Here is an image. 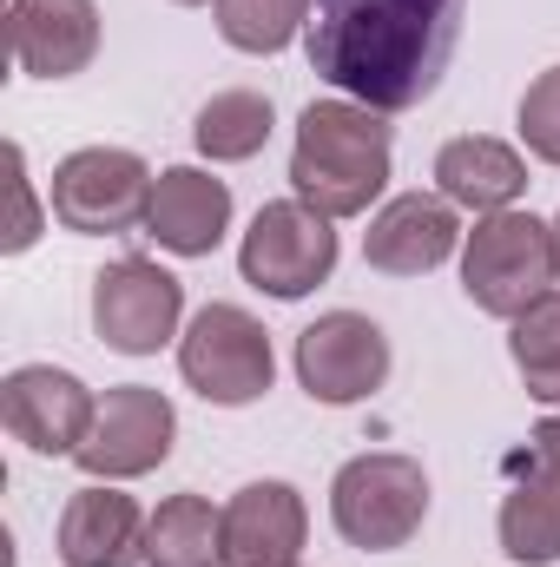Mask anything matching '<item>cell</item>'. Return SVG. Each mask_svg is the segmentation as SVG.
<instances>
[{"label":"cell","instance_id":"cell-1","mask_svg":"<svg viewBox=\"0 0 560 567\" xmlns=\"http://www.w3.org/2000/svg\"><path fill=\"white\" fill-rule=\"evenodd\" d=\"M468 0H310L303 53L323 86L376 113L422 106L462 40Z\"/></svg>","mask_w":560,"mask_h":567},{"label":"cell","instance_id":"cell-2","mask_svg":"<svg viewBox=\"0 0 560 567\" xmlns=\"http://www.w3.org/2000/svg\"><path fill=\"white\" fill-rule=\"evenodd\" d=\"M396 133L390 113L363 100H310L290 145V192L323 218H363L390 185Z\"/></svg>","mask_w":560,"mask_h":567},{"label":"cell","instance_id":"cell-3","mask_svg":"<svg viewBox=\"0 0 560 567\" xmlns=\"http://www.w3.org/2000/svg\"><path fill=\"white\" fill-rule=\"evenodd\" d=\"M560 284L554 258V225H541L535 212H495L475 218V231L462 238V290L481 317L515 323L528 303H541Z\"/></svg>","mask_w":560,"mask_h":567},{"label":"cell","instance_id":"cell-4","mask_svg":"<svg viewBox=\"0 0 560 567\" xmlns=\"http://www.w3.org/2000/svg\"><path fill=\"white\" fill-rule=\"evenodd\" d=\"M330 522L350 548L363 555H396L409 548L428 522V475L403 449H370L350 455L330 482Z\"/></svg>","mask_w":560,"mask_h":567},{"label":"cell","instance_id":"cell-5","mask_svg":"<svg viewBox=\"0 0 560 567\" xmlns=\"http://www.w3.org/2000/svg\"><path fill=\"white\" fill-rule=\"evenodd\" d=\"M178 377L218 403V410H245L271 390L278 357H271V330L245 310V303H205L191 310V323L178 330Z\"/></svg>","mask_w":560,"mask_h":567},{"label":"cell","instance_id":"cell-6","mask_svg":"<svg viewBox=\"0 0 560 567\" xmlns=\"http://www.w3.org/2000/svg\"><path fill=\"white\" fill-rule=\"evenodd\" d=\"M152 165L126 145H80L53 165V185H46V212L80 231V238H120V231H139L145 212H152Z\"/></svg>","mask_w":560,"mask_h":567},{"label":"cell","instance_id":"cell-7","mask_svg":"<svg viewBox=\"0 0 560 567\" xmlns=\"http://www.w3.org/2000/svg\"><path fill=\"white\" fill-rule=\"evenodd\" d=\"M238 271L251 290L297 303L310 297L317 284H330L336 271V218L310 212L303 198H278V205H258L245 245H238Z\"/></svg>","mask_w":560,"mask_h":567},{"label":"cell","instance_id":"cell-8","mask_svg":"<svg viewBox=\"0 0 560 567\" xmlns=\"http://www.w3.org/2000/svg\"><path fill=\"white\" fill-rule=\"evenodd\" d=\"M297 383L310 403L350 410L390 383V337L363 310H323L297 330Z\"/></svg>","mask_w":560,"mask_h":567},{"label":"cell","instance_id":"cell-9","mask_svg":"<svg viewBox=\"0 0 560 567\" xmlns=\"http://www.w3.org/2000/svg\"><path fill=\"white\" fill-rule=\"evenodd\" d=\"M185 317V284L152 258H113L93 278V330L120 357H158L178 337Z\"/></svg>","mask_w":560,"mask_h":567},{"label":"cell","instance_id":"cell-10","mask_svg":"<svg viewBox=\"0 0 560 567\" xmlns=\"http://www.w3.org/2000/svg\"><path fill=\"white\" fill-rule=\"evenodd\" d=\"M178 442V410L172 396H158L152 383H113L100 396V416L80 442V468L93 482H133V475H152Z\"/></svg>","mask_w":560,"mask_h":567},{"label":"cell","instance_id":"cell-11","mask_svg":"<svg viewBox=\"0 0 560 567\" xmlns=\"http://www.w3.org/2000/svg\"><path fill=\"white\" fill-rule=\"evenodd\" d=\"M501 555L521 567H554L560 561V416L535 423L528 449L515 455V482L495 515Z\"/></svg>","mask_w":560,"mask_h":567},{"label":"cell","instance_id":"cell-12","mask_svg":"<svg viewBox=\"0 0 560 567\" xmlns=\"http://www.w3.org/2000/svg\"><path fill=\"white\" fill-rule=\"evenodd\" d=\"M100 416V396L53 363H20L0 383V423L13 442H27L33 455H80L86 429Z\"/></svg>","mask_w":560,"mask_h":567},{"label":"cell","instance_id":"cell-13","mask_svg":"<svg viewBox=\"0 0 560 567\" xmlns=\"http://www.w3.org/2000/svg\"><path fill=\"white\" fill-rule=\"evenodd\" d=\"M462 251V218L442 192H403L390 198L363 231V265L383 278H428Z\"/></svg>","mask_w":560,"mask_h":567},{"label":"cell","instance_id":"cell-14","mask_svg":"<svg viewBox=\"0 0 560 567\" xmlns=\"http://www.w3.org/2000/svg\"><path fill=\"white\" fill-rule=\"evenodd\" d=\"M7 47L33 80H73L100 53L93 0H7Z\"/></svg>","mask_w":560,"mask_h":567},{"label":"cell","instance_id":"cell-15","mask_svg":"<svg viewBox=\"0 0 560 567\" xmlns=\"http://www.w3.org/2000/svg\"><path fill=\"white\" fill-rule=\"evenodd\" d=\"M225 231H231V185L211 178L205 165H165L152 185L145 238H158V251L172 258H211Z\"/></svg>","mask_w":560,"mask_h":567},{"label":"cell","instance_id":"cell-16","mask_svg":"<svg viewBox=\"0 0 560 567\" xmlns=\"http://www.w3.org/2000/svg\"><path fill=\"white\" fill-rule=\"evenodd\" d=\"M310 508L290 482H245L225 502V567H297Z\"/></svg>","mask_w":560,"mask_h":567},{"label":"cell","instance_id":"cell-17","mask_svg":"<svg viewBox=\"0 0 560 567\" xmlns=\"http://www.w3.org/2000/svg\"><path fill=\"white\" fill-rule=\"evenodd\" d=\"M145 515L133 495H120L113 482H86L66 508H60V561L66 567H145Z\"/></svg>","mask_w":560,"mask_h":567},{"label":"cell","instance_id":"cell-18","mask_svg":"<svg viewBox=\"0 0 560 567\" xmlns=\"http://www.w3.org/2000/svg\"><path fill=\"white\" fill-rule=\"evenodd\" d=\"M435 192H442L455 212H475V218L515 212L521 192H528V158L508 140L462 133V140H448L435 152Z\"/></svg>","mask_w":560,"mask_h":567},{"label":"cell","instance_id":"cell-19","mask_svg":"<svg viewBox=\"0 0 560 567\" xmlns=\"http://www.w3.org/2000/svg\"><path fill=\"white\" fill-rule=\"evenodd\" d=\"M145 567H225V508L211 495H165L145 528Z\"/></svg>","mask_w":560,"mask_h":567},{"label":"cell","instance_id":"cell-20","mask_svg":"<svg viewBox=\"0 0 560 567\" xmlns=\"http://www.w3.org/2000/svg\"><path fill=\"white\" fill-rule=\"evenodd\" d=\"M278 126V106L271 93H251V86H231V93H211L191 120V145L211 158V165H245L271 145Z\"/></svg>","mask_w":560,"mask_h":567},{"label":"cell","instance_id":"cell-21","mask_svg":"<svg viewBox=\"0 0 560 567\" xmlns=\"http://www.w3.org/2000/svg\"><path fill=\"white\" fill-rule=\"evenodd\" d=\"M508 357L528 383L535 403H548L560 416V290H548L541 303H528L508 330Z\"/></svg>","mask_w":560,"mask_h":567},{"label":"cell","instance_id":"cell-22","mask_svg":"<svg viewBox=\"0 0 560 567\" xmlns=\"http://www.w3.org/2000/svg\"><path fill=\"white\" fill-rule=\"evenodd\" d=\"M310 0H218V33L238 53H283L290 40H303Z\"/></svg>","mask_w":560,"mask_h":567},{"label":"cell","instance_id":"cell-23","mask_svg":"<svg viewBox=\"0 0 560 567\" xmlns=\"http://www.w3.org/2000/svg\"><path fill=\"white\" fill-rule=\"evenodd\" d=\"M521 145H528L541 165H560V66H548V73L521 93Z\"/></svg>","mask_w":560,"mask_h":567},{"label":"cell","instance_id":"cell-24","mask_svg":"<svg viewBox=\"0 0 560 567\" xmlns=\"http://www.w3.org/2000/svg\"><path fill=\"white\" fill-rule=\"evenodd\" d=\"M7 178H13V225H7L0 251L20 258V251H33L40 231H46V212H40V192H33V178H27V152H20V145H7Z\"/></svg>","mask_w":560,"mask_h":567},{"label":"cell","instance_id":"cell-25","mask_svg":"<svg viewBox=\"0 0 560 567\" xmlns=\"http://www.w3.org/2000/svg\"><path fill=\"white\" fill-rule=\"evenodd\" d=\"M172 7H218V0H172Z\"/></svg>","mask_w":560,"mask_h":567},{"label":"cell","instance_id":"cell-26","mask_svg":"<svg viewBox=\"0 0 560 567\" xmlns=\"http://www.w3.org/2000/svg\"><path fill=\"white\" fill-rule=\"evenodd\" d=\"M554 258H560V218H554Z\"/></svg>","mask_w":560,"mask_h":567}]
</instances>
